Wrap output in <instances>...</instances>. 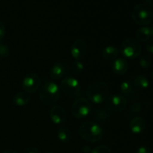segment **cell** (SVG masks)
<instances>
[{
  "instance_id": "6da1fadb",
  "label": "cell",
  "mask_w": 153,
  "mask_h": 153,
  "mask_svg": "<svg viewBox=\"0 0 153 153\" xmlns=\"http://www.w3.org/2000/svg\"><path fill=\"white\" fill-rule=\"evenodd\" d=\"M79 136L88 143H97L103 135L102 128L98 123L92 121L84 123L78 130Z\"/></svg>"
},
{
  "instance_id": "7a4b0ae2",
  "label": "cell",
  "mask_w": 153,
  "mask_h": 153,
  "mask_svg": "<svg viewBox=\"0 0 153 153\" xmlns=\"http://www.w3.org/2000/svg\"><path fill=\"white\" fill-rule=\"evenodd\" d=\"M61 96L60 87L54 82H47L40 88L39 98L43 105L51 106L58 101Z\"/></svg>"
},
{
  "instance_id": "3957f363",
  "label": "cell",
  "mask_w": 153,
  "mask_h": 153,
  "mask_svg": "<svg viewBox=\"0 0 153 153\" xmlns=\"http://www.w3.org/2000/svg\"><path fill=\"white\" fill-rule=\"evenodd\" d=\"M108 86L102 82H97L91 84L87 91L88 100L94 104H101L104 102L108 99Z\"/></svg>"
},
{
  "instance_id": "277c9868",
  "label": "cell",
  "mask_w": 153,
  "mask_h": 153,
  "mask_svg": "<svg viewBox=\"0 0 153 153\" xmlns=\"http://www.w3.org/2000/svg\"><path fill=\"white\" fill-rule=\"evenodd\" d=\"M131 17L135 23L140 25H149L153 20V12L149 5L140 3L134 6Z\"/></svg>"
},
{
  "instance_id": "5b68a950",
  "label": "cell",
  "mask_w": 153,
  "mask_h": 153,
  "mask_svg": "<svg viewBox=\"0 0 153 153\" xmlns=\"http://www.w3.org/2000/svg\"><path fill=\"white\" fill-rule=\"evenodd\" d=\"M120 53L128 59H134L142 52V47L140 42L132 37L125 39L120 45Z\"/></svg>"
},
{
  "instance_id": "8992f818",
  "label": "cell",
  "mask_w": 153,
  "mask_h": 153,
  "mask_svg": "<svg viewBox=\"0 0 153 153\" xmlns=\"http://www.w3.org/2000/svg\"><path fill=\"white\" fill-rule=\"evenodd\" d=\"M91 111L90 101L85 98H79L73 102L71 107L72 115L76 119H82L88 116Z\"/></svg>"
},
{
  "instance_id": "52a82bcc",
  "label": "cell",
  "mask_w": 153,
  "mask_h": 153,
  "mask_svg": "<svg viewBox=\"0 0 153 153\" xmlns=\"http://www.w3.org/2000/svg\"><path fill=\"white\" fill-rule=\"evenodd\" d=\"M60 89L70 97H78L81 94V84L74 77H65L60 83Z\"/></svg>"
},
{
  "instance_id": "ba28073f",
  "label": "cell",
  "mask_w": 153,
  "mask_h": 153,
  "mask_svg": "<svg viewBox=\"0 0 153 153\" xmlns=\"http://www.w3.org/2000/svg\"><path fill=\"white\" fill-rule=\"evenodd\" d=\"M105 106L109 111L113 112H120L126 108L127 100L121 94H114L106 100Z\"/></svg>"
},
{
  "instance_id": "9c48e42d",
  "label": "cell",
  "mask_w": 153,
  "mask_h": 153,
  "mask_svg": "<svg viewBox=\"0 0 153 153\" xmlns=\"http://www.w3.org/2000/svg\"><path fill=\"white\" fill-rule=\"evenodd\" d=\"M41 80L40 76L34 73H30L23 78L22 81V88L24 92L28 94L35 93L40 88Z\"/></svg>"
},
{
  "instance_id": "30bf717a",
  "label": "cell",
  "mask_w": 153,
  "mask_h": 153,
  "mask_svg": "<svg viewBox=\"0 0 153 153\" xmlns=\"http://www.w3.org/2000/svg\"><path fill=\"white\" fill-rule=\"evenodd\" d=\"M88 50L87 42L84 39L75 40L70 48V54L76 61H82L86 55Z\"/></svg>"
},
{
  "instance_id": "8fae6325",
  "label": "cell",
  "mask_w": 153,
  "mask_h": 153,
  "mask_svg": "<svg viewBox=\"0 0 153 153\" xmlns=\"http://www.w3.org/2000/svg\"><path fill=\"white\" fill-rule=\"evenodd\" d=\"M49 117L54 124L61 125L66 120L67 113L65 109L61 105H54L50 109Z\"/></svg>"
},
{
  "instance_id": "7c38bea8",
  "label": "cell",
  "mask_w": 153,
  "mask_h": 153,
  "mask_svg": "<svg viewBox=\"0 0 153 153\" xmlns=\"http://www.w3.org/2000/svg\"><path fill=\"white\" fill-rule=\"evenodd\" d=\"M128 70V64L124 58H119L115 59L112 64V71L117 76L126 74Z\"/></svg>"
},
{
  "instance_id": "4fadbf2b",
  "label": "cell",
  "mask_w": 153,
  "mask_h": 153,
  "mask_svg": "<svg viewBox=\"0 0 153 153\" xmlns=\"http://www.w3.org/2000/svg\"><path fill=\"white\" fill-rule=\"evenodd\" d=\"M129 128L134 134H138L143 132L146 128V122L141 117H135L132 118L129 123Z\"/></svg>"
},
{
  "instance_id": "5bb4252c",
  "label": "cell",
  "mask_w": 153,
  "mask_h": 153,
  "mask_svg": "<svg viewBox=\"0 0 153 153\" xmlns=\"http://www.w3.org/2000/svg\"><path fill=\"white\" fill-rule=\"evenodd\" d=\"M66 73V67L64 64L57 62L52 66L49 72V75L52 79L57 81L64 78Z\"/></svg>"
},
{
  "instance_id": "9a60e30c",
  "label": "cell",
  "mask_w": 153,
  "mask_h": 153,
  "mask_svg": "<svg viewBox=\"0 0 153 153\" xmlns=\"http://www.w3.org/2000/svg\"><path fill=\"white\" fill-rule=\"evenodd\" d=\"M120 49L115 46H107L102 50L101 57L106 61H114L120 55Z\"/></svg>"
},
{
  "instance_id": "2e32d148",
  "label": "cell",
  "mask_w": 153,
  "mask_h": 153,
  "mask_svg": "<svg viewBox=\"0 0 153 153\" xmlns=\"http://www.w3.org/2000/svg\"><path fill=\"white\" fill-rule=\"evenodd\" d=\"M30 96L25 92H19L14 95L13 98V103L18 107H23L29 103Z\"/></svg>"
},
{
  "instance_id": "e0dca14e",
  "label": "cell",
  "mask_w": 153,
  "mask_h": 153,
  "mask_svg": "<svg viewBox=\"0 0 153 153\" xmlns=\"http://www.w3.org/2000/svg\"><path fill=\"white\" fill-rule=\"evenodd\" d=\"M136 40L138 42L148 41L151 38V28L148 26H143L138 28L136 31Z\"/></svg>"
},
{
  "instance_id": "ac0fdd59",
  "label": "cell",
  "mask_w": 153,
  "mask_h": 153,
  "mask_svg": "<svg viewBox=\"0 0 153 153\" xmlns=\"http://www.w3.org/2000/svg\"><path fill=\"white\" fill-rule=\"evenodd\" d=\"M57 137L63 143H67L71 139V131L67 127L62 126L58 130Z\"/></svg>"
},
{
  "instance_id": "d6986e66",
  "label": "cell",
  "mask_w": 153,
  "mask_h": 153,
  "mask_svg": "<svg viewBox=\"0 0 153 153\" xmlns=\"http://www.w3.org/2000/svg\"><path fill=\"white\" fill-rule=\"evenodd\" d=\"M134 86L138 90H146L149 88V80L143 76H139L134 79Z\"/></svg>"
},
{
  "instance_id": "ffe728a7",
  "label": "cell",
  "mask_w": 153,
  "mask_h": 153,
  "mask_svg": "<svg viewBox=\"0 0 153 153\" xmlns=\"http://www.w3.org/2000/svg\"><path fill=\"white\" fill-rule=\"evenodd\" d=\"M120 88L123 95H129L132 91L133 86L129 81H123L120 84Z\"/></svg>"
},
{
  "instance_id": "44dd1931",
  "label": "cell",
  "mask_w": 153,
  "mask_h": 153,
  "mask_svg": "<svg viewBox=\"0 0 153 153\" xmlns=\"http://www.w3.org/2000/svg\"><path fill=\"white\" fill-rule=\"evenodd\" d=\"M85 67L81 61H76L72 66V71L76 76H81L83 73Z\"/></svg>"
},
{
  "instance_id": "7402d4cb",
  "label": "cell",
  "mask_w": 153,
  "mask_h": 153,
  "mask_svg": "<svg viewBox=\"0 0 153 153\" xmlns=\"http://www.w3.org/2000/svg\"><path fill=\"white\" fill-rule=\"evenodd\" d=\"M152 63V59L149 55H144L141 58H140L139 64H140V67L143 69H146L151 66Z\"/></svg>"
},
{
  "instance_id": "603a6c76",
  "label": "cell",
  "mask_w": 153,
  "mask_h": 153,
  "mask_svg": "<svg viewBox=\"0 0 153 153\" xmlns=\"http://www.w3.org/2000/svg\"><path fill=\"white\" fill-rule=\"evenodd\" d=\"M91 153H111V149L106 145H100L92 149Z\"/></svg>"
},
{
  "instance_id": "cb8c5ba5",
  "label": "cell",
  "mask_w": 153,
  "mask_h": 153,
  "mask_svg": "<svg viewBox=\"0 0 153 153\" xmlns=\"http://www.w3.org/2000/svg\"><path fill=\"white\" fill-rule=\"evenodd\" d=\"M10 49L6 45L0 43V58H6L10 55Z\"/></svg>"
},
{
  "instance_id": "d4e9b609",
  "label": "cell",
  "mask_w": 153,
  "mask_h": 153,
  "mask_svg": "<svg viewBox=\"0 0 153 153\" xmlns=\"http://www.w3.org/2000/svg\"><path fill=\"white\" fill-rule=\"evenodd\" d=\"M143 102H135L131 106V111L134 114H139L143 108Z\"/></svg>"
},
{
  "instance_id": "484cf974",
  "label": "cell",
  "mask_w": 153,
  "mask_h": 153,
  "mask_svg": "<svg viewBox=\"0 0 153 153\" xmlns=\"http://www.w3.org/2000/svg\"><path fill=\"white\" fill-rule=\"evenodd\" d=\"M146 49L148 52L153 55V37L149 38V40L147 41L146 44Z\"/></svg>"
},
{
  "instance_id": "4316f807",
  "label": "cell",
  "mask_w": 153,
  "mask_h": 153,
  "mask_svg": "<svg viewBox=\"0 0 153 153\" xmlns=\"http://www.w3.org/2000/svg\"><path fill=\"white\" fill-rule=\"evenodd\" d=\"M136 153H151L149 148L146 146H140L137 148Z\"/></svg>"
},
{
  "instance_id": "83f0119b",
  "label": "cell",
  "mask_w": 153,
  "mask_h": 153,
  "mask_svg": "<svg viewBox=\"0 0 153 153\" xmlns=\"http://www.w3.org/2000/svg\"><path fill=\"white\" fill-rule=\"evenodd\" d=\"M4 35H5V27L2 22H0V41L3 40Z\"/></svg>"
},
{
  "instance_id": "f1b7e54d",
  "label": "cell",
  "mask_w": 153,
  "mask_h": 153,
  "mask_svg": "<svg viewBox=\"0 0 153 153\" xmlns=\"http://www.w3.org/2000/svg\"><path fill=\"white\" fill-rule=\"evenodd\" d=\"M23 153H39V151L37 148L34 147V146H31V147H29L25 149V152Z\"/></svg>"
},
{
  "instance_id": "f546056e",
  "label": "cell",
  "mask_w": 153,
  "mask_h": 153,
  "mask_svg": "<svg viewBox=\"0 0 153 153\" xmlns=\"http://www.w3.org/2000/svg\"><path fill=\"white\" fill-rule=\"evenodd\" d=\"M91 151H92V149H91V146H88V145H85V146H84V147L82 148V152L84 153H91Z\"/></svg>"
},
{
  "instance_id": "4dcf8cb0",
  "label": "cell",
  "mask_w": 153,
  "mask_h": 153,
  "mask_svg": "<svg viewBox=\"0 0 153 153\" xmlns=\"http://www.w3.org/2000/svg\"><path fill=\"white\" fill-rule=\"evenodd\" d=\"M2 153H18L16 151L13 150V149H5Z\"/></svg>"
},
{
  "instance_id": "1f68e13d",
  "label": "cell",
  "mask_w": 153,
  "mask_h": 153,
  "mask_svg": "<svg viewBox=\"0 0 153 153\" xmlns=\"http://www.w3.org/2000/svg\"><path fill=\"white\" fill-rule=\"evenodd\" d=\"M146 1L147 2V4H149L151 7H153V0H146Z\"/></svg>"
},
{
  "instance_id": "d6a6232c",
  "label": "cell",
  "mask_w": 153,
  "mask_h": 153,
  "mask_svg": "<svg viewBox=\"0 0 153 153\" xmlns=\"http://www.w3.org/2000/svg\"><path fill=\"white\" fill-rule=\"evenodd\" d=\"M151 28V37H153V27H150Z\"/></svg>"
},
{
  "instance_id": "836d02e7",
  "label": "cell",
  "mask_w": 153,
  "mask_h": 153,
  "mask_svg": "<svg viewBox=\"0 0 153 153\" xmlns=\"http://www.w3.org/2000/svg\"><path fill=\"white\" fill-rule=\"evenodd\" d=\"M151 78H152V81H153V70H152V73H151Z\"/></svg>"
},
{
  "instance_id": "e575fe53",
  "label": "cell",
  "mask_w": 153,
  "mask_h": 153,
  "mask_svg": "<svg viewBox=\"0 0 153 153\" xmlns=\"http://www.w3.org/2000/svg\"><path fill=\"white\" fill-rule=\"evenodd\" d=\"M46 153H53V152H46Z\"/></svg>"
}]
</instances>
